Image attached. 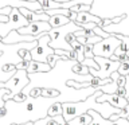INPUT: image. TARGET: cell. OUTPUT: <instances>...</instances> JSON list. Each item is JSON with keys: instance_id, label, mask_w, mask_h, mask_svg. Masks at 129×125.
Returning <instances> with one entry per match:
<instances>
[{"instance_id": "obj_40", "label": "cell", "mask_w": 129, "mask_h": 125, "mask_svg": "<svg viewBox=\"0 0 129 125\" xmlns=\"http://www.w3.org/2000/svg\"><path fill=\"white\" fill-rule=\"evenodd\" d=\"M128 121H129V117H128Z\"/></svg>"}, {"instance_id": "obj_37", "label": "cell", "mask_w": 129, "mask_h": 125, "mask_svg": "<svg viewBox=\"0 0 129 125\" xmlns=\"http://www.w3.org/2000/svg\"><path fill=\"white\" fill-rule=\"evenodd\" d=\"M0 42H3V36L2 35H0Z\"/></svg>"}, {"instance_id": "obj_29", "label": "cell", "mask_w": 129, "mask_h": 125, "mask_svg": "<svg viewBox=\"0 0 129 125\" xmlns=\"http://www.w3.org/2000/svg\"><path fill=\"white\" fill-rule=\"evenodd\" d=\"M83 36L86 39H89V38H94V36H97V35H95V32H94L93 28H87V30H83Z\"/></svg>"}, {"instance_id": "obj_38", "label": "cell", "mask_w": 129, "mask_h": 125, "mask_svg": "<svg viewBox=\"0 0 129 125\" xmlns=\"http://www.w3.org/2000/svg\"><path fill=\"white\" fill-rule=\"evenodd\" d=\"M59 125H69V124H67V122H66V124H59Z\"/></svg>"}, {"instance_id": "obj_19", "label": "cell", "mask_w": 129, "mask_h": 125, "mask_svg": "<svg viewBox=\"0 0 129 125\" xmlns=\"http://www.w3.org/2000/svg\"><path fill=\"white\" fill-rule=\"evenodd\" d=\"M42 89V97H46V98H56V97L60 96V93L55 89H50V87H40Z\"/></svg>"}, {"instance_id": "obj_3", "label": "cell", "mask_w": 129, "mask_h": 125, "mask_svg": "<svg viewBox=\"0 0 129 125\" xmlns=\"http://www.w3.org/2000/svg\"><path fill=\"white\" fill-rule=\"evenodd\" d=\"M26 26H28V20L20 14L19 8L12 7L11 14L8 15V20L4 23H0V35L4 39L11 31H16V30L23 28Z\"/></svg>"}, {"instance_id": "obj_7", "label": "cell", "mask_w": 129, "mask_h": 125, "mask_svg": "<svg viewBox=\"0 0 129 125\" xmlns=\"http://www.w3.org/2000/svg\"><path fill=\"white\" fill-rule=\"evenodd\" d=\"M50 35L47 32H43L42 36L38 39V44H36L35 48H32L30 51L31 52V58L32 60H36V62H43L47 63V56L54 54V48L50 47Z\"/></svg>"}, {"instance_id": "obj_32", "label": "cell", "mask_w": 129, "mask_h": 125, "mask_svg": "<svg viewBox=\"0 0 129 125\" xmlns=\"http://www.w3.org/2000/svg\"><path fill=\"white\" fill-rule=\"evenodd\" d=\"M116 94L120 96V97H122V98H126V90H125V87H117Z\"/></svg>"}, {"instance_id": "obj_12", "label": "cell", "mask_w": 129, "mask_h": 125, "mask_svg": "<svg viewBox=\"0 0 129 125\" xmlns=\"http://www.w3.org/2000/svg\"><path fill=\"white\" fill-rule=\"evenodd\" d=\"M51 70V66L48 63H43V62H36V60H31L30 66L27 69L28 74H35V73H47Z\"/></svg>"}, {"instance_id": "obj_31", "label": "cell", "mask_w": 129, "mask_h": 125, "mask_svg": "<svg viewBox=\"0 0 129 125\" xmlns=\"http://www.w3.org/2000/svg\"><path fill=\"white\" fill-rule=\"evenodd\" d=\"M28 54H30V50H28V48H20V50L18 51V55L22 59H24V58H26V55H28Z\"/></svg>"}, {"instance_id": "obj_18", "label": "cell", "mask_w": 129, "mask_h": 125, "mask_svg": "<svg viewBox=\"0 0 129 125\" xmlns=\"http://www.w3.org/2000/svg\"><path fill=\"white\" fill-rule=\"evenodd\" d=\"M62 102H55L52 104L50 109L47 112V116L48 117H55V116H62Z\"/></svg>"}, {"instance_id": "obj_25", "label": "cell", "mask_w": 129, "mask_h": 125, "mask_svg": "<svg viewBox=\"0 0 129 125\" xmlns=\"http://www.w3.org/2000/svg\"><path fill=\"white\" fill-rule=\"evenodd\" d=\"M93 46L94 44H83V55L85 58H94V54H93Z\"/></svg>"}, {"instance_id": "obj_11", "label": "cell", "mask_w": 129, "mask_h": 125, "mask_svg": "<svg viewBox=\"0 0 129 125\" xmlns=\"http://www.w3.org/2000/svg\"><path fill=\"white\" fill-rule=\"evenodd\" d=\"M101 19L102 18H98V16L91 15L90 12L85 11V12H78V14H77V19H75L74 23L77 24V26H78V24H86V23H95L97 26H100Z\"/></svg>"}, {"instance_id": "obj_27", "label": "cell", "mask_w": 129, "mask_h": 125, "mask_svg": "<svg viewBox=\"0 0 129 125\" xmlns=\"http://www.w3.org/2000/svg\"><path fill=\"white\" fill-rule=\"evenodd\" d=\"M30 62H31V60L22 59V62H19L18 65H16V70H27L28 66H30Z\"/></svg>"}, {"instance_id": "obj_9", "label": "cell", "mask_w": 129, "mask_h": 125, "mask_svg": "<svg viewBox=\"0 0 129 125\" xmlns=\"http://www.w3.org/2000/svg\"><path fill=\"white\" fill-rule=\"evenodd\" d=\"M97 102H100V104L108 102V104H110L112 106H114L117 109H121V110L128 105L126 98H122V97H120L117 94H102L97 98Z\"/></svg>"}, {"instance_id": "obj_2", "label": "cell", "mask_w": 129, "mask_h": 125, "mask_svg": "<svg viewBox=\"0 0 129 125\" xmlns=\"http://www.w3.org/2000/svg\"><path fill=\"white\" fill-rule=\"evenodd\" d=\"M82 30L81 27H78L74 22H69L67 24H64L62 27H58V28H51L50 31L47 32L50 35V47L54 48V50H66V51H71L73 48L69 44L66 40H64V36L70 32H75V31H79Z\"/></svg>"}, {"instance_id": "obj_4", "label": "cell", "mask_w": 129, "mask_h": 125, "mask_svg": "<svg viewBox=\"0 0 129 125\" xmlns=\"http://www.w3.org/2000/svg\"><path fill=\"white\" fill-rule=\"evenodd\" d=\"M98 63L100 69L98 70H94V69H89V74L93 77H97L100 79H108L110 78L112 73H114L118 70L120 67V62L118 60H112L109 58H102V56H94L93 58Z\"/></svg>"}, {"instance_id": "obj_36", "label": "cell", "mask_w": 129, "mask_h": 125, "mask_svg": "<svg viewBox=\"0 0 129 125\" xmlns=\"http://www.w3.org/2000/svg\"><path fill=\"white\" fill-rule=\"evenodd\" d=\"M20 2H28V3H32V2H38V0H20Z\"/></svg>"}, {"instance_id": "obj_16", "label": "cell", "mask_w": 129, "mask_h": 125, "mask_svg": "<svg viewBox=\"0 0 129 125\" xmlns=\"http://www.w3.org/2000/svg\"><path fill=\"white\" fill-rule=\"evenodd\" d=\"M91 122V116L90 114H82V116H78L75 118H73L69 121V125H89Z\"/></svg>"}, {"instance_id": "obj_26", "label": "cell", "mask_w": 129, "mask_h": 125, "mask_svg": "<svg viewBox=\"0 0 129 125\" xmlns=\"http://www.w3.org/2000/svg\"><path fill=\"white\" fill-rule=\"evenodd\" d=\"M93 30H94V32H95V35H97V36H101L102 39L108 38V36H110V34H109V32L104 31L102 28H101V27H98V26H95L94 28H93Z\"/></svg>"}, {"instance_id": "obj_22", "label": "cell", "mask_w": 129, "mask_h": 125, "mask_svg": "<svg viewBox=\"0 0 129 125\" xmlns=\"http://www.w3.org/2000/svg\"><path fill=\"white\" fill-rule=\"evenodd\" d=\"M117 73H118L120 75L126 77L129 74V60H125V62L121 63L120 67H118V70H117Z\"/></svg>"}, {"instance_id": "obj_28", "label": "cell", "mask_w": 129, "mask_h": 125, "mask_svg": "<svg viewBox=\"0 0 129 125\" xmlns=\"http://www.w3.org/2000/svg\"><path fill=\"white\" fill-rule=\"evenodd\" d=\"M27 100V96L23 94V93H19V94H15L12 101H15V102H23V101Z\"/></svg>"}, {"instance_id": "obj_15", "label": "cell", "mask_w": 129, "mask_h": 125, "mask_svg": "<svg viewBox=\"0 0 129 125\" xmlns=\"http://www.w3.org/2000/svg\"><path fill=\"white\" fill-rule=\"evenodd\" d=\"M69 22H70V19L63 15H52V16H50V20H48V23H50V26L52 28L62 27L64 24H67Z\"/></svg>"}, {"instance_id": "obj_30", "label": "cell", "mask_w": 129, "mask_h": 125, "mask_svg": "<svg viewBox=\"0 0 129 125\" xmlns=\"http://www.w3.org/2000/svg\"><path fill=\"white\" fill-rule=\"evenodd\" d=\"M8 93H11L8 89H0V108L4 106V104H6L3 98H4V96H6V94H8Z\"/></svg>"}, {"instance_id": "obj_35", "label": "cell", "mask_w": 129, "mask_h": 125, "mask_svg": "<svg viewBox=\"0 0 129 125\" xmlns=\"http://www.w3.org/2000/svg\"><path fill=\"white\" fill-rule=\"evenodd\" d=\"M6 114H7V109H6V106H2V108H0V118L4 117Z\"/></svg>"}, {"instance_id": "obj_8", "label": "cell", "mask_w": 129, "mask_h": 125, "mask_svg": "<svg viewBox=\"0 0 129 125\" xmlns=\"http://www.w3.org/2000/svg\"><path fill=\"white\" fill-rule=\"evenodd\" d=\"M51 26L48 22H32V23H28V26L23 27V28H19L16 30L20 35H39V34H43V32H48L51 30Z\"/></svg>"}, {"instance_id": "obj_39", "label": "cell", "mask_w": 129, "mask_h": 125, "mask_svg": "<svg viewBox=\"0 0 129 125\" xmlns=\"http://www.w3.org/2000/svg\"><path fill=\"white\" fill-rule=\"evenodd\" d=\"M128 56H129V52H128Z\"/></svg>"}, {"instance_id": "obj_10", "label": "cell", "mask_w": 129, "mask_h": 125, "mask_svg": "<svg viewBox=\"0 0 129 125\" xmlns=\"http://www.w3.org/2000/svg\"><path fill=\"white\" fill-rule=\"evenodd\" d=\"M20 14H22L24 18L28 20V23H32V22H48L50 20V16H48L46 12H32L30 10L24 7H20L19 8Z\"/></svg>"}, {"instance_id": "obj_34", "label": "cell", "mask_w": 129, "mask_h": 125, "mask_svg": "<svg viewBox=\"0 0 129 125\" xmlns=\"http://www.w3.org/2000/svg\"><path fill=\"white\" fill-rule=\"evenodd\" d=\"M116 122H117V125H129L128 118H118Z\"/></svg>"}, {"instance_id": "obj_23", "label": "cell", "mask_w": 129, "mask_h": 125, "mask_svg": "<svg viewBox=\"0 0 129 125\" xmlns=\"http://www.w3.org/2000/svg\"><path fill=\"white\" fill-rule=\"evenodd\" d=\"M82 65H83V66H86V67H89V69H94V70H98V69H100L98 63H97L94 59H91V58H85Z\"/></svg>"}, {"instance_id": "obj_5", "label": "cell", "mask_w": 129, "mask_h": 125, "mask_svg": "<svg viewBox=\"0 0 129 125\" xmlns=\"http://www.w3.org/2000/svg\"><path fill=\"white\" fill-rule=\"evenodd\" d=\"M121 44V40L116 36V34H110V36L102 39L101 42L95 43L93 46V54L94 56H102V58H109L114 54L116 48Z\"/></svg>"}, {"instance_id": "obj_1", "label": "cell", "mask_w": 129, "mask_h": 125, "mask_svg": "<svg viewBox=\"0 0 129 125\" xmlns=\"http://www.w3.org/2000/svg\"><path fill=\"white\" fill-rule=\"evenodd\" d=\"M104 93L101 90H97L94 94H91L90 97H87L85 101H79V102H64L62 104V116L66 122H69L70 120L75 118L78 116L86 114L89 110H95L98 114H101L104 118L109 120V117L112 114H121V109H117L114 106H112L108 102H97V98L100 96H102Z\"/></svg>"}, {"instance_id": "obj_24", "label": "cell", "mask_w": 129, "mask_h": 125, "mask_svg": "<svg viewBox=\"0 0 129 125\" xmlns=\"http://www.w3.org/2000/svg\"><path fill=\"white\" fill-rule=\"evenodd\" d=\"M60 59H63V56H59V55H55V54H51V55H48L47 56V63L51 66V69L56 65V62ZM64 59H67V58H64Z\"/></svg>"}, {"instance_id": "obj_13", "label": "cell", "mask_w": 129, "mask_h": 125, "mask_svg": "<svg viewBox=\"0 0 129 125\" xmlns=\"http://www.w3.org/2000/svg\"><path fill=\"white\" fill-rule=\"evenodd\" d=\"M116 36L121 40V44L116 48L114 51V55H118V54H128L129 52V36L128 35H121V34H116Z\"/></svg>"}, {"instance_id": "obj_20", "label": "cell", "mask_w": 129, "mask_h": 125, "mask_svg": "<svg viewBox=\"0 0 129 125\" xmlns=\"http://www.w3.org/2000/svg\"><path fill=\"white\" fill-rule=\"evenodd\" d=\"M73 71L75 73V74H79V75H89V67L83 66L82 63L77 62L74 66H73Z\"/></svg>"}, {"instance_id": "obj_21", "label": "cell", "mask_w": 129, "mask_h": 125, "mask_svg": "<svg viewBox=\"0 0 129 125\" xmlns=\"http://www.w3.org/2000/svg\"><path fill=\"white\" fill-rule=\"evenodd\" d=\"M90 8H91V6H85V4H77V6H74V7H71L70 8V11H73V12H75V14H78V12H90Z\"/></svg>"}, {"instance_id": "obj_33", "label": "cell", "mask_w": 129, "mask_h": 125, "mask_svg": "<svg viewBox=\"0 0 129 125\" xmlns=\"http://www.w3.org/2000/svg\"><path fill=\"white\" fill-rule=\"evenodd\" d=\"M11 10H12V7H3V8H0V15H4V16H8L11 14Z\"/></svg>"}, {"instance_id": "obj_14", "label": "cell", "mask_w": 129, "mask_h": 125, "mask_svg": "<svg viewBox=\"0 0 129 125\" xmlns=\"http://www.w3.org/2000/svg\"><path fill=\"white\" fill-rule=\"evenodd\" d=\"M87 114L91 116V122L89 125H110L113 122V121H110V120L104 118V117L101 114H98L95 110H89Z\"/></svg>"}, {"instance_id": "obj_6", "label": "cell", "mask_w": 129, "mask_h": 125, "mask_svg": "<svg viewBox=\"0 0 129 125\" xmlns=\"http://www.w3.org/2000/svg\"><path fill=\"white\" fill-rule=\"evenodd\" d=\"M30 83L28 73L26 70H16V73L11 77L7 82H0V89H8L12 94H19L23 89Z\"/></svg>"}, {"instance_id": "obj_17", "label": "cell", "mask_w": 129, "mask_h": 125, "mask_svg": "<svg viewBox=\"0 0 129 125\" xmlns=\"http://www.w3.org/2000/svg\"><path fill=\"white\" fill-rule=\"evenodd\" d=\"M125 18H126V14H122V15L117 16V18H112V19H101V23H100L98 27H101L104 30V28H106L109 24H116V23L122 22Z\"/></svg>"}]
</instances>
